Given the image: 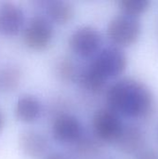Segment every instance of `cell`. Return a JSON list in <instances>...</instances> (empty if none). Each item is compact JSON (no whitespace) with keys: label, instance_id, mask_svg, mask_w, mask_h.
Here are the masks:
<instances>
[{"label":"cell","instance_id":"obj_8","mask_svg":"<svg viewBox=\"0 0 158 159\" xmlns=\"http://www.w3.org/2000/svg\"><path fill=\"white\" fill-rule=\"evenodd\" d=\"M24 23V13L20 7L11 2L0 5V33L14 35L20 32Z\"/></svg>","mask_w":158,"mask_h":159},{"label":"cell","instance_id":"obj_7","mask_svg":"<svg viewBox=\"0 0 158 159\" xmlns=\"http://www.w3.org/2000/svg\"><path fill=\"white\" fill-rule=\"evenodd\" d=\"M52 134L56 141L63 143L77 142L81 138V125L76 117L69 114L57 116L52 124Z\"/></svg>","mask_w":158,"mask_h":159},{"label":"cell","instance_id":"obj_14","mask_svg":"<svg viewBox=\"0 0 158 159\" xmlns=\"http://www.w3.org/2000/svg\"><path fill=\"white\" fill-rule=\"evenodd\" d=\"M22 80V71L16 64H7L0 69V90L11 92L18 89Z\"/></svg>","mask_w":158,"mask_h":159},{"label":"cell","instance_id":"obj_17","mask_svg":"<svg viewBox=\"0 0 158 159\" xmlns=\"http://www.w3.org/2000/svg\"><path fill=\"white\" fill-rule=\"evenodd\" d=\"M57 74L63 80H72L74 74V65L70 59H63L57 64Z\"/></svg>","mask_w":158,"mask_h":159},{"label":"cell","instance_id":"obj_10","mask_svg":"<svg viewBox=\"0 0 158 159\" xmlns=\"http://www.w3.org/2000/svg\"><path fill=\"white\" fill-rule=\"evenodd\" d=\"M145 136L143 131L135 126L124 128L120 137L116 141L119 150L125 154L140 153L144 146Z\"/></svg>","mask_w":158,"mask_h":159},{"label":"cell","instance_id":"obj_4","mask_svg":"<svg viewBox=\"0 0 158 159\" xmlns=\"http://www.w3.org/2000/svg\"><path fill=\"white\" fill-rule=\"evenodd\" d=\"M93 129L100 140L116 142L124 129V126L120 116L107 107L102 108L95 113L93 116Z\"/></svg>","mask_w":158,"mask_h":159},{"label":"cell","instance_id":"obj_1","mask_svg":"<svg viewBox=\"0 0 158 159\" xmlns=\"http://www.w3.org/2000/svg\"><path fill=\"white\" fill-rule=\"evenodd\" d=\"M108 108L128 117H142L152 109L153 95L142 82L132 78H123L113 84L107 90Z\"/></svg>","mask_w":158,"mask_h":159},{"label":"cell","instance_id":"obj_2","mask_svg":"<svg viewBox=\"0 0 158 159\" xmlns=\"http://www.w3.org/2000/svg\"><path fill=\"white\" fill-rule=\"evenodd\" d=\"M110 39L119 46H129L137 41L141 34V22L137 17L119 14L111 19L107 26Z\"/></svg>","mask_w":158,"mask_h":159},{"label":"cell","instance_id":"obj_19","mask_svg":"<svg viewBox=\"0 0 158 159\" xmlns=\"http://www.w3.org/2000/svg\"><path fill=\"white\" fill-rule=\"evenodd\" d=\"M45 159H70L68 157H66L65 155L61 154V153H57V152H54V153H50L48 154Z\"/></svg>","mask_w":158,"mask_h":159},{"label":"cell","instance_id":"obj_18","mask_svg":"<svg viewBox=\"0 0 158 159\" xmlns=\"http://www.w3.org/2000/svg\"><path fill=\"white\" fill-rule=\"evenodd\" d=\"M136 159H158V153L153 149L142 150L138 153Z\"/></svg>","mask_w":158,"mask_h":159},{"label":"cell","instance_id":"obj_9","mask_svg":"<svg viewBox=\"0 0 158 159\" xmlns=\"http://www.w3.org/2000/svg\"><path fill=\"white\" fill-rule=\"evenodd\" d=\"M19 145L23 154L31 158H39L47 149V140L40 132L26 129L19 136Z\"/></svg>","mask_w":158,"mask_h":159},{"label":"cell","instance_id":"obj_13","mask_svg":"<svg viewBox=\"0 0 158 159\" xmlns=\"http://www.w3.org/2000/svg\"><path fill=\"white\" fill-rule=\"evenodd\" d=\"M47 13L51 20L58 23H65L69 21L74 14V6L64 0H53L47 3Z\"/></svg>","mask_w":158,"mask_h":159},{"label":"cell","instance_id":"obj_3","mask_svg":"<svg viewBox=\"0 0 158 159\" xmlns=\"http://www.w3.org/2000/svg\"><path fill=\"white\" fill-rule=\"evenodd\" d=\"M53 36V27L49 20L36 15L30 19L23 31V40L27 47L40 50L47 48Z\"/></svg>","mask_w":158,"mask_h":159},{"label":"cell","instance_id":"obj_20","mask_svg":"<svg viewBox=\"0 0 158 159\" xmlns=\"http://www.w3.org/2000/svg\"><path fill=\"white\" fill-rule=\"evenodd\" d=\"M4 121H5L4 116H3V113H2L1 110H0V131H1V129H3V127H4Z\"/></svg>","mask_w":158,"mask_h":159},{"label":"cell","instance_id":"obj_12","mask_svg":"<svg viewBox=\"0 0 158 159\" xmlns=\"http://www.w3.org/2000/svg\"><path fill=\"white\" fill-rule=\"evenodd\" d=\"M77 80L82 88L91 92L101 91L108 78L91 61L77 75Z\"/></svg>","mask_w":158,"mask_h":159},{"label":"cell","instance_id":"obj_15","mask_svg":"<svg viewBox=\"0 0 158 159\" xmlns=\"http://www.w3.org/2000/svg\"><path fill=\"white\" fill-rule=\"evenodd\" d=\"M119 7L122 9L123 13L137 16L143 13L150 6L149 0H120L118 2Z\"/></svg>","mask_w":158,"mask_h":159},{"label":"cell","instance_id":"obj_16","mask_svg":"<svg viewBox=\"0 0 158 159\" xmlns=\"http://www.w3.org/2000/svg\"><path fill=\"white\" fill-rule=\"evenodd\" d=\"M77 143V152L81 157H92L99 151V144L88 138H80Z\"/></svg>","mask_w":158,"mask_h":159},{"label":"cell","instance_id":"obj_5","mask_svg":"<svg viewBox=\"0 0 158 159\" xmlns=\"http://www.w3.org/2000/svg\"><path fill=\"white\" fill-rule=\"evenodd\" d=\"M102 43L100 32L92 26H81L70 36L69 44L75 54L88 58L96 53Z\"/></svg>","mask_w":158,"mask_h":159},{"label":"cell","instance_id":"obj_11","mask_svg":"<svg viewBox=\"0 0 158 159\" xmlns=\"http://www.w3.org/2000/svg\"><path fill=\"white\" fill-rule=\"evenodd\" d=\"M41 114V103L39 100L30 94L22 95L16 102L15 115L22 122L30 123L36 120Z\"/></svg>","mask_w":158,"mask_h":159},{"label":"cell","instance_id":"obj_6","mask_svg":"<svg viewBox=\"0 0 158 159\" xmlns=\"http://www.w3.org/2000/svg\"><path fill=\"white\" fill-rule=\"evenodd\" d=\"M92 62L109 79L124 72L127 67L128 59L120 48L108 47L103 48Z\"/></svg>","mask_w":158,"mask_h":159}]
</instances>
